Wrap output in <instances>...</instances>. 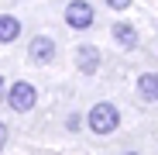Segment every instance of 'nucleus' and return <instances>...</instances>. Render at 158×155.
I'll return each mask as SVG.
<instances>
[{
	"label": "nucleus",
	"mask_w": 158,
	"mask_h": 155,
	"mask_svg": "<svg viewBox=\"0 0 158 155\" xmlns=\"http://www.w3.org/2000/svg\"><path fill=\"white\" fill-rule=\"evenodd\" d=\"M86 124H89L93 135H114L117 127H120V110H117V103H110V100L93 103L89 114H86Z\"/></svg>",
	"instance_id": "f257e3e1"
},
{
	"label": "nucleus",
	"mask_w": 158,
	"mask_h": 155,
	"mask_svg": "<svg viewBox=\"0 0 158 155\" xmlns=\"http://www.w3.org/2000/svg\"><path fill=\"white\" fill-rule=\"evenodd\" d=\"M4 100H7V107H10L14 114H28L35 103H38V90H35L28 80H17V83L4 93Z\"/></svg>",
	"instance_id": "f03ea898"
},
{
	"label": "nucleus",
	"mask_w": 158,
	"mask_h": 155,
	"mask_svg": "<svg viewBox=\"0 0 158 155\" xmlns=\"http://www.w3.org/2000/svg\"><path fill=\"white\" fill-rule=\"evenodd\" d=\"M93 7L86 4V0H72V4L65 7V24L72 31H86V28H93Z\"/></svg>",
	"instance_id": "7ed1b4c3"
},
{
	"label": "nucleus",
	"mask_w": 158,
	"mask_h": 155,
	"mask_svg": "<svg viewBox=\"0 0 158 155\" xmlns=\"http://www.w3.org/2000/svg\"><path fill=\"white\" fill-rule=\"evenodd\" d=\"M28 59L35 66H48L52 59H55V38H48V35H35L31 45H28Z\"/></svg>",
	"instance_id": "20e7f679"
},
{
	"label": "nucleus",
	"mask_w": 158,
	"mask_h": 155,
	"mask_svg": "<svg viewBox=\"0 0 158 155\" xmlns=\"http://www.w3.org/2000/svg\"><path fill=\"white\" fill-rule=\"evenodd\" d=\"M100 62H103V52L96 45H79L76 48V69L83 72V76H93L100 69Z\"/></svg>",
	"instance_id": "39448f33"
},
{
	"label": "nucleus",
	"mask_w": 158,
	"mask_h": 155,
	"mask_svg": "<svg viewBox=\"0 0 158 155\" xmlns=\"http://www.w3.org/2000/svg\"><path fill=\"white\" fill-rule=\"evenodd\" d=\"M138 97L148 103H158V72H141L138 76Z\"/></svg>",
	"instance_id": "423d86ee"
},
{
	"label": "nucleus",
	"mask_w": 158,
	"mask_h": 155,
	"mask_svg": "<svg viewBox=\"0 0 158 155\" xmlns=\"http://www.w3.org/2000/svg\"><path fill=\"white\" fill-rule=\"evenodd\" d=\"M110 31H114V41H117L120 48H127V52L138 45V31H134V24H127V21H117Z\"/></svg>",
	"instance_id": "0eeeda50"
},
{
	"label": "nucleus",
	"mask_w": 158,
	"mask_h": 155,
	"mask_svg": "<svg viewBox=\"0 0 158 155\" xmlns=\"http://www.w3.org/2000/svg\"><path fill=\"white\" fill-rule=\"evenodd\" d=\"M14 38H21V21L14 14H0V45H10Z\"/></svg>",
	"instance_id": "6e6552de"
},
{
	"label": "nucleus",
	"mask_w": 158,
	"mask_h": 155,
	"mask_svg": "<svg viewBox=\"0 0 158 155\" xmlns=\"http://www.w3.org/2000/svg\"><path fill=\"white\" fill-rule=\"evenodd\" d=\"M79 124H83V117H79V114H69V121H65L69 131H79Z\"/></svg>",
	"instance_id": "1a4fd4ad"
},
{
	"label": "nucleus",
	"mask_w": 158,
	"mask_h": 155,
	"mask_svg": "<svg viewBox=\"0 0 158 155\" xmlns=\"http://www.w3.org/2000/svg\"><path fill=\"white\" fill-rule=\"evenodd\" d=\"M107 7H114V11H127L131 0H107Z\"/></svg>",
	"instance_id": "9d476101"
},
{
	"label": "nucleus",
	"mask_w": 158,
	"mask_h": 155,
	"mask_svg": "<svg viewBox=\"0 0 158 155\" xmlns=\"http://www.w3.org/2000/svg\"><path fill=\"white\" fill-rule=\"evenodd\" d=\"M7 135H10V131H7V124L0 121V152H4V145H7Z\"/></svg>",
	"instance_id": "9b49d317"
},
{
	"label": "nucleus",
	"mask_w": 158,
	"mask_h": 155,
	"mask_svg": "<svg viewBox=\"0 0 158 155\" xmlns=\"http://www.w3.org/2000/svg\"><path fill=\"white\" fill-rule=\"evenodd\" d=\"M4 93H7V83H4V76H0V100H4Z\"/></svg>",
	"instance_id": "f8f14e48"
},
{
	"label": "nucleus",
	"mask_w": 158,
	"mask_h": 155,
	"mask_svg": "<svg viewBox=\"0 0 158 155\" xmlns=\"http://www.w3.org/2000/svg\"><path fill=\"white\" fill-rule=\"evenodd\" d=\"M124 155H138V152H124Z\"/></svg>",
	"instance_id": "ddd939ff"
}]
</instances>
